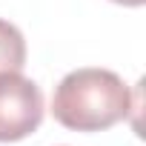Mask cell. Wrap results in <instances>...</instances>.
I'll return each mask as SVG.
<instances>
[{"label": "cell", "instance_id": "obj_1", "mask_svg": "<svg viewBox=\"0 0 146 146\" xmlns=\"http://www.w3.org/2000/svg\"><path fill=\"white\" fill-rule=\"evenodd\" d=\"M129 86L109 69H75L57 83L52 115L72 132H103L132 112Z\"/></svg>", "mask_w": 146, "mask_h": 146}, {"label": "cell", "instance_id": "obj_2", "mask_svg": "<svg viewBox=\"0 0 146 146\" xmlns=\"http://www.w3.org/2000/svg\"><path fill=\"white\" fill-rule=\"evenodd\" d=\"M43 123V92L20 72L0 75V143L23 140Z\"/></svg>", "mask_w": 146, "mask_h": 146}, {"label": "cell", "instance_id": "obj_3", "mask_svg": "<svg viewBox=\"0 0 146 146\" xmlns=\"http://www.w3.org/2000/svg\"><path fill=\"white\" fill-rule=\"evenodd\" d=\"M26 66V40L17 26L0 20V75L20 72Z\"/></svg>", "mask_w": 146, "mask_h": 146}, {"label": "cell", "instance_id": "obj_4", "mask_svg": "<svg viewBox=\"0 0 146 146\" xmlns=\"http://www.w3.org/2000/svg\"><path fill=\"white\" fill-rule=\"evenodd\" d=\"M112 3H120V6H143L146 0H112Z\"/></svg>", "mask_w": 146, "mask_h": 146}]
</instances>
